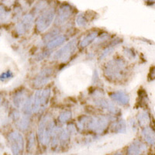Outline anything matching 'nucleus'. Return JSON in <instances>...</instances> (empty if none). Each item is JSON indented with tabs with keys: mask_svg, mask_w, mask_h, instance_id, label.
I'll use <instances>...</instances> for the list:
<instances>
[{
	"mask_svg": "<svg viewBox=\"0 0 155 155\" xmlns=\"http://www.w3.org/2000/svg\"><path fill=\"white\" fill-rule=\"evenodd\" d=\"M28 98L29 97L26 95V92L24 91H20V92H18L13 97V103L16 108L22 109Z\"/></svg>",
	"mask_w": 155,
	"mask_h": 155,
	"instance_id": "2eb2a0df",
	"label": "nucleus"
},
{
	"mask_svg": "<svg viewBox=\"0 0 155 155\" xmlns=\"http://www.w3.org/2000/svg\"><path fill=\"white\" fill-rule=\"evenodd\" d=\"M51 90L49 88L37 90L30 99L32 114L42 113L48 106L51 97Z\"/></svg>",
	"mask_w": 155,
	"mask_h": 155,
	"instance_id": "20e7f679",
	"label": "nucleus"
},
{
	"mask_svg": "<svg viewBox=\"0 0 155 155\" xmlns=\"http://www.w3.org/2000/svg\"><path fill=\"white\" fill-rule=\"evenodd\" d=\"M142 135L147 143L150 145H154V132L151 127L148 126L143 127L142 130Z\"/></svg>",
	"mask_w": 155,
	"mask_h": 155,
	"instance_id": "f3484780",
	"label": "nucleus"
},
{
	"mask_svg": "<svg viewBox=\"0 0 155 155\" xmlns=\"http://www.w3.org/2000/svg\"><path fill=\"white\" fill-rule=\"evenodd\" d=\"M94 102L98 107L102 109H105V110L112 113V114L116 115L120 112L118 108L116 107L113 102L108 100L104 97H97L96 99H94Z\"/></svg>",
	"mask_w": 155,
	"mask_h": 155,
	"instance_id": "9b49d317",
	"label": "nucleus"
},
{
	"mask_svg": "<svg viewBox=\"0 0 155 155\" xmlns=\"http://www.w3.org/2000/svg\"><path fill=\"white\" fill-rule=\"evenodd\" d=\"M72 113L71 111H64L58 116V122L60 124H65L71 119Z\"/></svg>",
	"mask_w": 155,
	"mask_h": 155,
	"instance_id": "412c9836",
	"label": "nucleus"
},
{
	"mask_svg": "<svg viewBox=\"0 0 155 155\" xmlns=\"http://www.w3.org/2000/svg\"><path fill=\"white\" fill-rule=\"evenodd\" d=\"M8 141L12 155H21L23 153L24 140L20 133L17 131L10 133L8 136Z\"/></svg>",
	"mask_w": 155,
	"mask_h": 155,
	"instance_id": "0eeeda50",
	"label": "nucleus"
},
{
	"mask_svg": "<svg viewBox=\"0 0 155 155\" xmlns=\"http://www.w3.org/2000/svg\"><path fill=\"white\" fill-rule=\"evenodd\" d=\"M55 17V12L54 9H44L41 14L39 15L36 20V29L38 32L46 31L52 24Z\"/></svg>",
	"mask_w": 155,
	"mask_h": 155,
	"instance_id": "423d86ee",
	"label": "nucleus"
},
{
	"mask_svg": "<svg viewBox=\"0 0 155 155\" xmlns=\"http://www.w3.org/2000/svg\"><path fill=\"white\" fill-rule=\"evenodd\" d=\"M58 35H59V31L55 29V30H52V31H51L50 33H48L47 35L44 36V41L47 44V43L49 42L50 41H51L52 39H54L55 37H57Z\"/></svg>",
	"mask_w": 155,
	"mask_h": 155,
	"instance_id": "393cba45",
	"label": "nucleus"
},
{
	"mask_svg": "<svg viewBox=\"0 0 155 155\" xmlns=\"http://www.w3.org/2000/svg\"><path fill=\"white\" fill-rule=\"evenodd\" d=\"M109 118L106 116H97L93 117L84 116L79 120L78 126L81 128H88L96 134H102L109 126Z\"/></svg>",
	"mask_w": 155,
	"mask_h": 155,
	"instance_id": "f03ea898",
	"label": "nucleus"
},
{
	"mask_svg": "<svg viewBox=\"0 0 155 155\" xmlns=\"http://www.w3.org/2000/svg\"><path fill=\"white\" fill-rule=\"evenodd\" d=\"M147 150V147L143 142L134 140L127 148V155H141Z\"/></svg>",
	"mask_w": 155,
	"mask_h": 155,
	"instance_id": "ddd939ff",
	"label": "nucleus"
},
{
	"mask_svg": "<svg viewBox=\"0 0 155 155\" xmlns=\"http://www.w3.org/2000/svg\"><path fill=\"white\" fill-rule=\"evenodd\" d=\"M137 119L140 125L143 127L147 126L148 124L150 123V116H149L148 113H146V112H142V113H139Z\"/></svg>",
	"mask_w": 155,
	"mask_h": 155,
	"instance_id": "aec40b11",
	"label": "nucleus"
},
{
	"mask_svg": "<svg viewBox=\"0 0 155 155\" xmlns=\"http://www.w3.org/2000/svg\"><path fill=\"white\" fill-rule=\"evenodd\" d=\"M114 155H122L121 153H116V154H114Z\"/></svg>",
	"mask_w": 155,
	"mask_h": 155,
	"instance_id": "cd10ccee",
	"label": "nucleus"
},
{
	"mask_svg": "<svg viewBox=\"0 0 155 155\" xmlns=\"http://www.w3.org/2000/svg\"><path fill=\"white\" fill-rule=\"evenodd\" d=\"M88 23H89L88 22V19L87 18L85 13H81V14L78 15L77 19H76V23L80 27H86Z\"/></svg>",
	"mask_w": 155,
	"mask_h": 155,
	"instance_id": "4be33fe9",
	"label": "nucleus"
},
{
	"mask_svg": "<svg viewBox=\"0 0 155 155\" xmlns=\"http://www.w3.org/2000/svg\"><path fill=\"white\" fill-rule=\"evenodd\" d=\"M103 72L109 81H121L127 73V62L123 58H113L105 64Z\"/></svg>",
	"mask_w": 155,
	"mask_h": 155,
	"instance_id": "f257e3e1",
	"label": "nucleus"
},
{
	"mask_svg": "<svg viewBox=\"0 0 155 155\" xmlns=\"http://www.w3.org/2000/svg\"><path fill=\"white\" fill-rule=\"evenodd\" d=\"M127 126H126V123L124 120H119V121L114 123L113 126L112 127V131L114 133H118V134H121V133H125L126 130H127Z\"/></svg>",
	"mask_w": 155,
	"mask_h": 155,
	"instance_id": "6ab92c4d",
	"label": "nucleus"
},
{
	"mask_svg": "<svg viewBox=\"0 0 155 155\" xmlns=\"http://www.w3.org/2000/svg\"><path fill=\"white\" fill-rule=\"evenodd\" d=\"M109 96L113 102L120 106H125L130 103V96L125 91L119 90V91L111 92L109 94Z\"/></svg>",
	"mask_w": 155,
	"mask_h": 155,
	"instance_id": "f8f14e48",
	"label": "nucleus"
},
{
	"mask_svg": "<svg viewBox=\"0 0 155 155\" xmlns=\"http://www.w3.org/2000/svg\"><path fill=\"white\" fill-rule=\"evenodd\" d=\"M34 146H35V137L34 134L31 133L27 137V150L31 151Z\"/></svg>",
	"mask_w": 155,
	"mask_h": 155,
	"instance_id": "b1692460",
	"label": "nucleus"
},
{
	"mask_svg": "<svg viewBox=\"0 0 155 155\" xmlns=\"http://www.w3.org/2000/svg\"><path fill=\"white\" fill-rule=\"evenodd\" d=\"M77 48V41L75 39H74L72 41L67 43L64 46L58 50L54 54H52L51 58H52V60L58 62H63V63L67 62L68 61L70 60V58L75 53Z\"/></svg>",
	"mask_w": 155,
	"mask_h": 155,
	"instance_id": "39448f33",
	"label": "nucleus"
},
{
	"mask_svg": "<svg viewBox=\"0 0 155 155\" xmlns=\"http://www.w3.org/2000/svg\"><path fill=\"white\" fill-rule=\"evenodd\" d=\"M54 121L50 116H44L41 120L37 129V137L39 142L44 147L49 145L51 142V138L54 130Z\"/></svg>",
	"mask_w": 155,
	"mask_h": 155,
	"instance_id": "7ed1b4c3",
	"label": "nucleus"
},
{
	"mask_svg": "<svg viewBox=\"0 0 155 155\" xmlns=\"http://www.w3.org/2000/svg\"><path fill=\"white\" fill-rule=\"evenodd\" d=\"M97 37H98V32H91V33L88 34L86 36H85V37L81 39V41H80L79 47L81 48H87V47L89 46L90 44H92V42H94V41L96 39Z\"/></svg>",
	"mask_w": 155,
	"mask_h": 155,
	"instance_id": "dca6fc26",
	"label": "nucleus"
},
{
	"mask_svg": "<svg viewBox=\"0 0 155 155\" xmlns=\"http://www.w3.org/2000/svg\"><path fill=\"white\" fill-rule=\"evenodd\" d=\"M67 41V37L64 35H58L54 38L52 39L51 41L46 44L47 49L52 50L54 48H59L60 46L63 45L64 42Z\"/></svg>",
	"mask_w": 155,
	"mask_h": 155,
	"instance_id": "4468645a",
	"label": "nucleus"
},
{
	"mask_svg": "<svg viewBox=\"0 0 155 155\" xmlns=\"http://www.w3.org/2000/svg\"><path fill=\"white\" fill-rule=\"evenodd\" d=\"M72 15V8L68 4H63L59 7L58 13L55 15V24L58 26H61L67 23L68 20Z\"/></svg>",
	"mask_w": 155,
	"mask_h": 155,
	"instance_id": "1a4fd4ad",
	"label": "nucleus"
},
{
	"mask_svg": "<svg viewBox=\"0 0 155 155\" xmlns=\"http://www.w3.org/2000/svg\"><path fill=\"white\" fill-rule=\"evenodd\" d=\"M54 74V70L51 68H46L41 70L34 78L33 85L37 88H42L51 81Z\"/></svg>",
	"mask_w": 155,
	"mask_h": 155,
	"instance_id": "6e6552de",
	"label": "nucleus"
},
{
	"mask_svg": "<svg viewBox=\"0 0 155 155\" xmlns=\"http://www.w3.org/2000/svg\"><path fill=\"white\" fill-rule=\"evenodd\" d=\"M34 18L32 15L28 14L23 16L22 20L17 23L16 27V31L19 35L26 34L34 25Z\"/></svg>",
	"mask_w": 155,
	"mask_h": 155,
	"instance_id": "9d476101",
	"label": "nucleus"
},
{
	"mask_svg": "<svg viewBox=\"0 0 155 155\" xmlns=\"http://www.w3.org/2000/svg\"><path fill=\"white\" fill-rule=\"evenodd\" d=\"M8 12L2 6H0V22L5 21L8 18Z\"/></svg>",
	"mask_w": 155,
	"mask_h": 155,
	"instance_id": "a878e982",
	"label": "nucleus"
},
{
	"mask_svg": "<svg viewBox=\"0 0 155 155\" xmlns=\"http://www.w3.org/2000/svg\"><path fill=\"white\" fill-rule=\"evenodd\" d=\"M30 116H27V115H23L22 118H19L17 120V125L18 128L20 130L25 131L27 130L28 129L29 126H30Z\"/></svg>",
	"mask_w": 155,
	"mask_h": 155,
	"instance_id": "a211bd4d",
	"label": "nucleus"
},
{
	"mask_svg": "<svg viewBox=\"0 0 155 155\" xmlns=\"http://www.w3.org/2000/svg\"><path fill=\"white\" fill-rule=\"evenodd\" d=\"M1 102H2V97L0 95V104H1Z\"/></svg>",
	"mask_w": 155,
	"mask_h": 155,
	"instance_id": "bb28decb",
	"label": "nucleus"
},
{
	"mask_svg": "<svg viewBox=\"0 0 155 155\" xmlns=\"http://www.w3.org/2000/svg\"><path fill=\"white\" fill-rule=\"evenodd\" d=\"M14 74L12 73L11 70H7L5 71H3L0 74V81L2 82H5V81H9V80L12 79L13 78Z\"/></svg>",
	"mask_w": 155,
	"mask_h": 155,
	"instance_id": "5701e85b",
	"label": "nucleus"
}]
</instances>
